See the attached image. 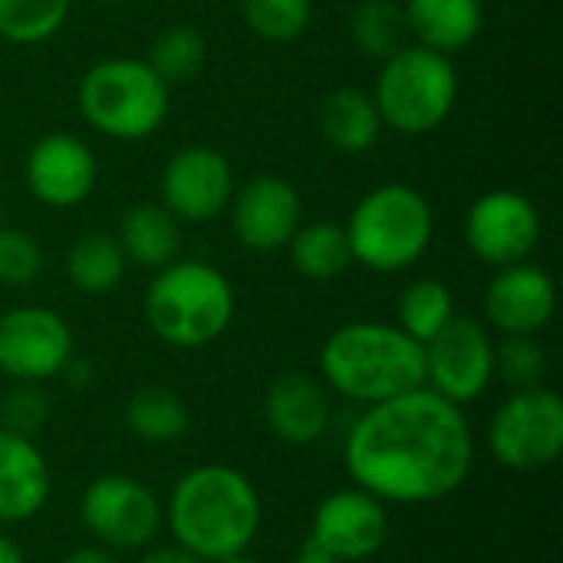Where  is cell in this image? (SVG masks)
Masks as SVG:
<instances>
[{"label": "cell", "mask_w": 563, "mask_h": 563, "mask_svg": "<svg viewBox=\"0 0 563 563\" xmlns=\"http://www.w3.org/2000/svg\"><path fill=\"white\" fill-rule=\"evenodd\" d=\"M112 3H119V0H112Z\"/></svg>", "instance_id": "ab89813d"}, {"label": "cell", "mask_w": 563, "mask_h": 563, "mask_svg": "<svg viewBox=\"0 0 563 563\" xmlns=\"http://www.w3.org/2000/svg\"><path fill=\"white\" fill-rule=\"evenodd\" d=\"M485 439L501 468H551L563 455V399L548 386L508 393V399L495 409Z\"/></svg>", "instance_id": "ba28073f"}, {"label": "cell", "mask_w": 563, "mask_h": 563, "mask_svg": "<svg viewBox=\"0 0 563 563\" xmlns=\"http://www.w3.org/2000/svg\"><path fill=\"white\" fill-rule=\"evenodd\" d=\"M139 563H205V561H198L195 554H188V551H185V548H178V544H168V548H152V551H145Z\"/></svg>", "instance_id": "836d02e7"}, {"label": "cell", "mask_w": 563, "mask_h": 563, "mask_svg": "<svg viewBox=\"0 0 563 563\" xmlns=\"http://www.w3.org/2000/svg\"><path fill=\"white\" fill-rule=\"evenodd\" d=\"M43 271V247L23 228H0V284L26 287Z\"/></svg>", "instance_id": "d6a6232c"}, {"label": "cell", "mask_w": 563, "mask_h": 563, "mask_svg": "<svg viewBox=\"0 0 563 563\" xmlns=\"http://www.w3.org/2000/svg\"><path fill=\"white\" fill-rule=\"evenodd\" d=\"M369 96L383 129L409 139L429 135L452 115L459 102V69L452 56L406 43L399 53L379 63V76Z\"/></svg>", "instance_id": "52a82bcc"}, {"label": "cell", "mask_w": 563, "mask_h": 563, "mask_svg": "<svg viewBox=\"0 0 563 563\" xmlns=\"http://www.w3.org/2000/svg\"><path fill=\"white\" fill-rule=\"evenodd\" d=\"M426 386L455 406H468L495 383V340L475 317H452L426 346Z\"/></svg>", "instance_id": "30bf717a"}, {"label": "cell", "mask_w": 563, "mask_h": 563, "mask_svg": "<svg viewBox=\"0 0 563 563\" xmlns=\"http://www.w3.org/2000/svg\"><path fill=\"white\" fill-rule=\"evenodd\" d=\"M353 46L383 63L409 43V26L399 0H360L346 20Z\"/></svg>", "instance_id": "484cf974"}, {"label": "cell", "mask_w": 563, "mask_h": 563, "mask_svg": "<svg viewBox=\"0 0 563 563\" xmlns=\"http://www.w3.org/2000/svg\"><path fill=\"white\" fill-rule=\"evenodd\" d=\"M73 0H0V40L36 46L53 40L69 20Z\"/></svg>", "instance_id": "83f0119b"}, {"label": "cell", "mask_w": 563, "mask_h": 563, "mask_svg": "<svg viewBox=\"0 0 563 563\" xmlns=\"http://www.w3.org/2000/svg\"><path fill=\"white\" fill-rule=\"evenodd\" d=\"M0 563H26L20 544L10 541V534H3V531H0Z\"/></svg>", "instance_id": "8d00e7d4"}, {"label": "cell", "mask_w": 563, "mask_h": 563, "mask_svg": "<svg viewBox=\"0 0 563 563\" xmlns=\"http://www.w3.org/2000/svg\"><path fill=\"white\" fill-rule=\"evenodd\" d=\"M333 419L330 389L310 373H280L264 393V422L284 445H313Z\"/></svg>", "instance_id": "ac0fdd59"}, {"label": "cell", "mask_w": 563, "mask_h": 563, "mask_svg": "<svg viewBox=\"0 0 563 563\" xmlns=\"http://www.w3.org/2000/svg\"><path fill=\"white\" fill-rule=\"evenodd\" d=\"M79 521L106 551H142L162 525L165 508L158 495L132 475H99L79 498Z\"/></svg>", "instance_id": "9c48e42d"}, {"label": "cell", "mask_w": 563, "mask_h": 563, "mask_svg": "<svg viewBox=\"0 0 563 563\" xmlns=\"http://www.w3.org/2000/svg\"><path fill=\"white\" fill-rule=\"evenodd\" d=\"M49 419V396L40 383H13L0 396V429L33 439Z\"/></svg>", "instance_id": "1f68e13d"}, {"label": "cell", "mask_w": 563, "mask_h": 563, "mask_svg": "<svg viewBox=\"0 0 563 563\" xmlns=\"http://www.w3.org/2000/svg\"><path fill=\"white\" fill-rule=\"evenodd\" d=\"M125 429L148 445L181 442L191 429V412L168 386H142L125 402Z\"/></svg>", "instance_id": "cb8c5ba5"}, {"label": "cell", "mask_w": 563, "mask_h": 563, "mask_svg": "<svg viewBox=\"0 0 563 563\" xmlns=\"http://www.w3.org/2000/svg\"><path fill=\"white\" fill-rule=\"evenodd\" d=\"M541 231L544 224L534 201L511 188L478 195L465 214V244L472 257L495 271L531 261L541 244Z\"/></svg>", "instance_id": "7c38bea8"}, {"label": "cell", "mask_w": 563, "mask_h": 563, "mask_svg": "<svg viewBox=\"0 0 563 563\" xmlns=\"http://www.w3.org/2000/svg\"><path fill=\"white\" fill-rule=\"evenodd\" d=\"M402 13L409 36L442 56H452L475 43L485 26L482 0H406Z\"/></svg>", "instance_id": "ffe728a7"}, {"label": "cell", "mask_w": 563, "mask_h": 563, "mask_svg": "<svg viewBox=\"0 0 563 563\" xmlns=\"http://www.w3.org/2000/svg\"><path fill=\"white\" fill-rule=\"evenodd\" d=\"M389 538V515L379 498L363 488H340L327 495L310 521L307 544L340 563L376 558Z\"/></svg>", "instance_id": "5bb4252c"}, {"label": "cell", "mask_w": 563, "mask_h": 563, "mask_svg": "<svg viewBox=\"0 0 563 563\" xmlns=\"http://www.w3.org/2000/svg\"><path fill=\"white\" fill-rule=\"evenodd\" d=\"M343 465L353 485L383 505H435L472 475L475 435L462 406L419 386L353 419Z\"/></svg>", "instance_id": "6da1fadb"}, {"label": "cell", "mask_w": 563, "mask_h": 563, "mask_svg": "<svg viewBox=\"0 0 563 563\" xmlns=\"http://www.w3.org/2000/svg\"><path fill=\"white\" fill-rule=\"evenodd\" d=\"M145 63L158 73V79H165L168 86H178V82H191L205 63H208V43L205 36L195 30V26H185V23H175V26H165L152 46H148V56Z\"/></svg>", "instance_id": "f1b7e54d"}, {"label": "cell", "mask_w": 563, "mask_h": 563, "mask_svg": "<svg viewBox=\"0 0 563 563\" xmlns=\"http://www.w3.org/2000/svg\"><path fill=\"white\" fill-rule=\"evenodd\" d=\"M228 214L241 247L274 254L284 251L303 224V198L280 175H254L234 188Z\"/></svg>", "instance_id": "9a60e30c"}, {"label": "cell", "mask_w": 563, "mask_h": 563, "mask_svg": "<svg viewBox=\"0 0 563 563\" xmlns=\"http://www.w3.org/2000/svg\"><path fill=\"white\" fill-rule=\"evenodd\" d=\"M115 241L129 264L145 271H162L165 264L178 261L181 221L172 218L158 201H142L122 214Z\"/></svg>", "instance_id": "44dd1931"}, {"label": "cell", "mask_w": 563, "mask_h": 563, "mask_svg": "<svg viewBox=\"0 0 563 563\" xmlns=\"http://www.w3.org/2000/svg\"><path fill=\"white\" fill-rule=\"evenodd\" d=\"M320 383L366 409L426 386V353L396 323L353 320L323 340Z\"/></svg>", "instance_id": "3957f363"}, {"label": "cell", "mask_w": 563, "mask_h": 563, "mask_svg": "<svg viewBox=\"0 0 563 563\" xmlns=\"http://www.w3.org/2000/svg\"><path fill=\"white\" fill-rule=\"evenodd\" d=\"M129 271V261L109 231H86L73 241L66 254V280L86 297L112 294Z\"/></svg>", "instance_id": "603a6c76"}, {"label": "cell", "mask_w": 563, "mask_h": 563, "mask_svg": "<svg viewBox=\"0 0 563 563\" xmlns=\"http://www.w3.org/2000/svg\"><path fill=\"white\" fill-rule=\"evenodd\" d=\"M218 563H261L257 558H251L247 551L244 554H234V558H224V561H218Z\"/></svg>", "instance_id": "f35d334b"}, {"label": "cell", "mask_w": 563, "mask_h": 563, "mask_svg": "<svg viewBox=\"0 0 563 563\" xmlns=\"http://www.w3.org/2000/svg\"><path fill=\"white\" fill-rule=\"evenodd\" d=\"M59 376L69 383V389H86V386L92 383V366H89L86 360L73 356V360L63 366V373H59Z\"/></svg>", "instance_id": "e575fe53"}, {"label": "cell", "mask_w": 563, "mask_h": 563, "mask_svg": "<svg viewBox=\"0 0 563 563\" xmlns=\"http://www.w3.org/2000/svg\"><path fill=\"white\" fill-rule=\"evenodd\" d=\"M290 563H340V561H333V558H327L323 551H317V548L303 544V548H300V554H297Z\"/></svg>", "instance_id": "74e56055"}, {"label": "cell", "mask_w": 563, "mask_h": 563, "mask_svg": "<svg viewBox=\"0 0 563 563\" xmlns=\"http://www.w3.org/2000/svg\"><path fill=\"white\" fill-rule=\"evenodd\" d=\"M284 251H290V264L300 277L320 280V284L336 280L353 267V251H350L346 231L336 221L300 224Z\"/></svg>", "instance_id": "d4e9b609"}, {"label": "cell", "mask_w": 563, "mask_h": 563, "mask_svg": "<svg viewBox=\"0 0 563 563\" xmlns=\"http://www.w3.org/2000/svg\"><path fill=\"white\" fill-rule=\"evenodd\" d=\"M455 317V297L449 284L435 277L412 280L396 300V327L416 343H429Z\"/></svg>", "instance_id": "4316f807"}, {"label": "cell", "mask_w": 563, "mask_h": 563, "mask_svg": "<svg viewBox=\"0 0 563 563\" xmlns=\"http://www.w3.org/2000/svg\"><path fill=\"white\" fill-rule=\"evenodd\" d=\"M247 30L267 43H294L313 20V0H241Z\"/></svg>", "instance_id": "f546056e"}, {"label": "cell", "mask_w": 563, "mask_h": 563, "mask_svg": "<svg viewBox=\"0 0 563 563\" xmlns=\"http://www.w3.org/2000/svg\"><path fill=\"white\" fill-rule=\"evenodd\" d=\"M485 320L501 336H538L558 310V287L554 277L531 264H508L498 267L485 287Z\"/></svg>", "instance_id": "e0dca14e"}, {"label": "cell", "mask_w": 563, "mask_h": 563, "mask_svg": "<svg viewBox=\"0 0 563 563\" xmlns=\"http://www.w3.org/2000/svg\"><path fill=\"white\" fill-rule=\"evenodd\" d=\"M343 231L353 264L373 274H402L432 247L435 211L419 188L406 181H386L353 205Z\"/></svg>", "instance_id": "5b68a950"}, {"label": "cell", "mask_w": 563, "mask_h": 563, "mask_svg": "<svg viewBox=\"0 0 563 563\" xmlns=\"http://www.w3.org/2000/svg\"><path fill=\"white\" fill-rule=\"evenodd\" d=\"M165 521L178 548L198 561L218 563L244 554L257 538L261 495L254 482L231 465H195L175 482Z\"/></svg>", "instance_id": "7a4b0ae2"}, {"label": "cell", "mask_w": 563, "mask_h": 563, "mask_svg": "<svg viewBox=\"0 0 563 563\" xmlns=\"http://www.w3.org/2000/svg\"><path fill=\"white\" fill-rule=\"evenodd\" d=\"M59 563H115V554L106 551V548H99V544H92V548H76V551H69Z\"/></svg>", "instance_id": "d590c367"}, {"label": "cell", "mask_w": 563, "mask_h": 563, "mask_svg": "<svg viewBox=\"0 0 563 563\" xmlns=\"http://www.w3.org/2000/svg\"><path fill=\"white\" fill-rule=\"evenodd\" d=\"M99 178V165L92 148L69 135V132H49L36 139L23 158V181L26 191L46 205V208H76L82 205Z\"/></svg>", "instance_id": "2e32d148"}, {"label": "cell", "mask_w": 563, "mask_h": 563, "mask_svg": "<svg viewBox=\"0 0 563 563\" xmlns=\"http://www.w3.org/2000/svg\"><path fill=\"white\" fill-rule=\"evenodd\" d=\"M49 465L26 435L0 429V525H26L49 501Z\"/></svg>", "instance_id": "d6986e66"}, {"label": "cell", "mask_w": 563, "mask_h": 563, "mask_svg": "<svg viewBox=\"0 0 563 563\" xmlns=\"http://www.w3.org/2000/svg\"><path fill=\"white\" fill-rule=\"evenodd\" d=\"M142 313L162 343L175 350H201L231 327L234 287L208 261H172L155 271Z\"/></svg>", "instance_id": "277c9868"}, {"label": "cell", "mask_w": 563, "mask_h": 563, "mask_svg": "<svg viewBox=\"0 0 563 563\" xmlns=\"http://www.w3.org/2000/svg\"><path fill=\"white\" fill-rule=\"evenodd\" d=\"M82 122L115 142L152 139L172 109V86L135 56H112L89 66L76 86Z\"/></svg>", "instance_id": "8992f818"}, {"label": "cell", "mask_w": 563, "mask_h": 563, "mask_svg": "<svg viewBox=\"0 0 563 563\" xmlns=\"http://www.w3.org/2000/svg\"><path fill=\"white\" fill-rule=\"evenodd\" d=\"M76 356L69 323L36 303L0 313V373L13 383H46Z\"/></svg>", "instance_id": "8fae6325"}, {"label": "cell", "mask_w": 563, "mask_h": 563, "mask_svg": "<svg viewBox=\"0 0 563 563\" xmlns=\"http://www.w3.org/2000/svg\"><path fill=\"white\" fill-rule=\"evenodd\" d=\"M495 379L508 393L544 386L548 353L538 336H505L501 343H495Z\"/></svg>", "instance_id": "4dcf8cb0"}, {"label": "cell", "mask_w": 563, "mask_h": 563, "mask_svg": "<svg viewBox=\"0 0 563 563\" xmlns=\"http://www.w3.org/2000/svg\"><path fill=\"white\" fill-rule=\"evenodd\" d=\"M234 188V168L224 152L185 145L162 168L158 205L181 224H208L228 211Z\"/></svg>", "instance_id": "4fadbf2b"}, {"label": "cell", "mask_w": 563, "mask_h": 563, "mask_svg": "<svg viewBox=\"0 0 563 563\" xmlns=\"http://www.w3.org/2000/svg\"><path fill=\"white\" fill-rule=\"evenodd\" d=\"M317 125L320 135L343 155H363L383 135V119L376 112L373 96L353 86H340L323 96Z\"/></svg>", "instance_id": "7402d4cb"}]
</instances>
